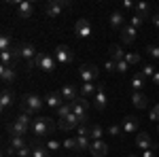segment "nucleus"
<instances>
[{
	"mask_svg": "<svg viewBox=\"0 0 159 157\" xmlns=\"http://www.w3.org/2000/svg\"><path fill=\"white\" fill-rule=\"evenodd\" d=\"M53 130H55V125H53V121L49 117H36V119H32V134H34L36 140L45 138V136H51Z\"/></svg>",
	"mask_w": 159,
	"mask_h": 157,
	"instance_id": "f257e3e1",
	"label": "nucleus"
},
{
	"mask_svg": "<svg viewBox=\"0 0 159 157\" xmlns=\"http://www.w3.org/2000/svg\"><path fill=\"white\" fill-rule=\"evenodd\" d=\"M43 106H45V98H38L36 94H30V96L24 98V102L19 104V109H21V113H25V115H34V113H38V110H43Z\"/></svg>",
	"mask_w": 159,
	"mask_h": 157,
	"instance_id": "f03ea898",
	"label": "nucleus"
},
{
	"mask_svg": "<svg viewBox=\"0 0 159 157\" xmlns=\"http://www.w3.org/2000/svg\"><path fill=\"white\" fill-rule=\"evenodd\" d=\"M98 74H100V68L93 66V64H81V68H79V76H81L83 83H96Z\"/></svg>",
	"mask_w": 159,
	"mask_h": 157,
	"instance_id": "7ed1b4c3",
	"label": "nucleus"
},
{
	"mask_svg": "<svg viewBox=\"0 0 159 157\" xmlns=\"http://www.w3.org/2000/svg\"><path fill=\"white\" fill-rule=\"evenodd\" d=\"M72 113L81 119V123H87V109H89V100L87 98H76L74 102H70Z\"/></svg>",
	"mask_w": 159,
	"mask_h": 157,
	"instance_id": "20e7f679",
	"label": "nucleus"
},
{
	"mask_svg": "<svg viewBox=\"0 0 159 157\" xmlns=\"http://www.w3.org/2000/svg\"><path fill=\"white\" fill-rule=\"evenodd\" d=\"M70 7V2L68 0H49L47 4H45V15L47 17H57L64 9H68Z\"/></svg>",
	"mask_w": 159,
	"mask_h": 157,
	"instance_id": "39448f33",
	"label": "nucleus"
},
{
	"mask_svg": "<svg viewBox=\"0 0 159 157\" xmlns=\"http://www.w3.org/2000/svg\"><path fill=\"white\" fill-rule=\"evenodd\" d=\"M53 58L60 62V64H72L74 62V51L66 45H57L55 51H53Z\"/></svg>",
	"mask_w": 159,
	"mask_h": 157,
	"instance_id": "423d86ee",
	"label": "nucleus"
},
{
	"mask_svg": "<svg viewBox=\"0 0 159 157\" xmlns=\"http://www.w3.org/2000/svg\"><path fill=\"white\" fill-rule=\"evenodd\" d=\"M34 64H36V68H40V70H45V72H51V70L55 68V58H53V55H47V53H40V51H38L36 58H34Z\"/></svg>",
	"mask_w": 159,
	"mask_h": 157,
	"instance_id": "0eeeda50",
	"label": "nucleus"
},
{
	"mask_svg": "<svg viewBox=\"0 0 159 157\" xmlns=\"http://www.w3.org/2000/svg\"><path fill=\"white\" fill-rule=\"evenodd\" d=\"M74 34L79 38H89L91 36V24H89V19L81 17V19L74 24Z\"/></svg>",
	"mask_w": 159,
	"mask_h": 157,
	"instance_id": "6e6552de",
	"label": "nucleus"
},
{
	"mask_svg": "<svg viewBox=\"0 0 159 157\" xmlns=\"http://www.w3.org/2000/svg\"><path fill=\"white\" fill-rule=\"evenodd\" d=\"M60 130H64V132H68V130H74V127H79L81 125V119L74 115V113H70L68 117H64V119H60Z\"/></svg>",
	"mask_w": 159,
	"mask_h": 157,
	"instance_id": "1a4fd4ad",
	"label": "nucleus"
},
{
	"mask_svg": "<svg viewBox=\"0 0 159 157\" xmlns=\"http://www.w3.org/2000/svg\"><path fill=\"white\" fill-rule=\"evenodd\" d=\"M24 146H25L24 136H11V142L7 146V153H9V155H17V151L24 149Z\"/></svg>",
	"mask_w": 159,
	"mask_h": 157,
	"instance_id": "9d476101",
	"label": "nucleus"
},
{
	"mask_svg": "<svg viewBox=\"0 0 159 157\" xmlns=\"http://www.w3.org/2000/svg\"><path fill=\"white\" fill-rule=\"evenodd\" d=\"M60 94H61V98H64V102H68V104L79 98V91H76L74 85H64V87L60 89Z\"/></svg>",
	"mask_w": 159,
	"mask_h": 157,
	"instance_id": "9b49d317",
	"label": "nucleus"
},
{
	"mask_svg": "<svg viewBox=\"0 0 159 157\" xmlns=\"http://www.w3.org/2000/svg\"><path fill=\"white\" fill-rule=\"evenodd\" d=\"M136 145H138V149H142V151L155 149V145H153V140H151V136H148L147 132H140L136 136Z\"/></svg>",
	"mask_w": 159,
	"mask_h": 157,
	"instance_id": "f8f14e48",
	"label": "nucleus"
},
{
	"mask_svg": "<svg viewBox=\"0 0 159 157\" xmlns=\"http://www.w3.org/2000/svg\"><path fill=\"white\" fill-rule=\"evenodd\" d=\"M89 153L93 157H104L108 153V146H106V142H102V140H93L91 146H89Z\"/></svg>",
	"mask_w": 159,
	"mask_h": 157,
	"instance_id": "ddd939ff",
	"label": "nucleus"
},
{
	"mask_svg": "<svg viewBox=\"0 0 159 157\" xmlns=\"http://www.w3.org/2000/svg\"><path fill=\"white\" fill-rule=\"evenodd\" d=\"M45 104H47V106H51V109H60L61 104H64V98H61V94L60 91H53V94H47V96H45Z\"/></svg>",
	"mask_w": 159,
	"mask_h": 157,
	"instance_id": "4468645a",
	"label": "nucleus"
},
{
	"mask_svg": "<svg viewBox=\"0 0 159 157\" xmlns=\"http://www.w3.org/2000/svg\"><path fill=\"white\" fill-rule=\"evenodd\" d=\"M28 130H30V127L21 125L19 121H15V119H13L11 123L7 125V132L11 134V136H25V134H28Z\"/></svg>",
	"mask_w": 159,
	"mask_h": 157,
	"instance_id": "2eb2a0df",
	"label": "nucleus"
},
{
	"mask_svg": "<svg viewBox=\"0 0 159 157\" xmlns=\"http://www.w3.org/2000/svg\"><path fill=\"white\" fill-rule=\"evenodd\" d=\"M121 40L125 43V45H132V43L136 40V28L132 24L121 28Z\"/></svg>",
	"mask_w": 159,
	"mask_h": 157,
	"instance_id": "dca6fc26",
	"label": "nucleus"
},
{
	"mask_svg": "<svg viewBox=\"0 0 159 157\" xmlns=\"http://www.w3.org/2000/svg\"><path fill=\"white\" fill-rule=\"evenodd\" d=\"M13 100H15V94H13L9 87H4V89H2V94H0V106H2V110L9 109V106L13 104Z\"/></svg>",
	"mask_w": 159,
	"mask_h": 157,
	"instance_id": "f3484780",
	"label": "nucleus"
},
{
	"mask_svg": "<svg viewBox=\"0 0 159 157\" xmlns=\"http://www.w3.org/2000/svg\"><path fill=\"white\" fill-rule=\"evenodd\" d=\"M121 130H123V134H134L138 130V117H125Z\"/></svg>",
	"mask_w": 159,
	"mask_h": 157,
	"instance_id": "a211bd4d",
	"label": "nucleus"
},
{
	"mask_svg": "<svg viewBox=\"0 0 159 157\" xmlns=\"http://www.w3.org/2000/svg\"><path fill=\"white\" fill-rule=\"evenodd\" d=\"M30 146H32V155H30V157H51V153L47 151V146L40 145L38 140H34Z\"/></svg>",
	"mask_w": 159,
	"mask_h": 157,
	"instance_id": "6ab92c4d",
	"label": "nucleus"
},
{
	"mask_svg": "<svg viewBox=\"0 0 159 157\" xmlns=\"http://www.w3.org/2000/svg\"><path fill=\"white\" fill-rule=\"evenodd\" d=\"M93 106L98 110H102L106 106V94H104V87H102V85L98 87V91H96V96H93Z\"/></svg>",
	"mask_w": 159,
	"mask_h": 157,
	"instance_id": "aec40b11",
	"label": "nucleus"
},
{
	"mask_svg": "<svg viewBox=\"0 0 159 157\" xmlns=\"http://www.w3.org/2000/svg\"><path fill=\"white\" fill-rule=\"evenodd\" d=\"M132 104H134L136 109H147L148 106V98L144 96V94H132Z\"/></svg>",
	"mask_w": 159,
	"mask_h": 157,
	"instance_id": "412c9836",
	"label": "nucleus"
},
{
	"mask_svg": "<svg viewBox=\"0 0 159 157\" xmlns=\"http://www.w3.org/2000/svg\"><path fill=\"white\" fill-rule=\"evenodd\" d=\"M32 11H34V7H32L30 2H19V4H17V13H19L21 19H28V17L32 15Z\"/></svg>",
	"mask_w": 159,
	"mask_h": 157,
	"instance_id": "4be33fe9",
	"label": "nucleus"
},
{
	"mask_svg": "<svg viewBox=\"0 0 159 157\" xmlns=\"http://www.w3.org/2000/svg\"><path fill=\"white\" fill-rule=\"evenodd\" d=\"M100 85L96 83H83L81 85V98H89V96H96V91H98Z\"/></svg>",
	"mask_w": 159,
	"mask_h": 157,
	"instance_id": "5701e85b",
	"label": "nucleus"
},
{
	"mask_svg": "<svg viewBox=\"0 0 159 157\" xmlns=\"http://www.w3.org/2000/svg\"><path fill=\"white\" fill-rule=\"evenodd\" d=\"M110 60L115 62H121V60H125V51H123L119 45H110Z\"/></svg>",
	"mask_w": 159,
	"mask_h": 157,
	"instance_id": "b1692460",
	"label": "nucleus"
},
{
	"mask_svg": "<svg viewBox=\"0 0 159 157\" xmlns=\"http://www.w3.org/2000/svg\"><path fill=\"white\" fill-rule=\"evenodd\" d=\"M0 79H2V83H11L13 79H15V68L2 66V68H0Z\"/></svg>",
	"mask_w": 159,
	"mask_h": 157,
	"instance_id": "393cba45",
	"label": "nucleus"
},
{
	"mask_svg": "<svg viewBox=\"0 0 159 157\" xmlns=\"http://www.w3.org/2000/svg\"><path fill=\"white\" fill-rule=\"evenodd\" d=\"M36 49L32 47V45H24V49H21V58H24L25 62H32L34 58H36Z\"/></svg>",
	"mask_w": 159,
	"mask_h": 157,
	"instance_id": "a878e982",
	"label": "nucleus"
},
{
	"mask_svg": "<svg viewBox=\"0 0 159 157\" xmlns=\"http://www.w3.org/2000/svg\"><path fill=\"white\" fill-rule=\"evenodd\" d=\"M148 13H151V7H148L147 2H138V4H136V15H138V17H142L144 21H147Z\"/></svg>",
	"mask_w": 159,
	"mask_h": 157,
	"instance_id": "bb28decb",
	"label": "nucleus"
},
{
	"mask_svg": "<svg viewBox=\"0 0 159 157\" xmlns=\"http://www.w3.org/2000/svg\"><path fill=\"white\" fill-rule=\"evenodd\" d=\"M147 85V76L140 72V74H132V87L134 89H142Z\"/></svg>",
	"mask_w": 159,
	"mask_h": 157,
	"instance_id": "cd10ccee",
	"label": "nucleus"
},
{
	"mask_svg": "<svg viewBox=\"0 0 159 157\" xmlns=\"http://www.w3.org/2000/svg\"><path fill=\"white\" fill-rule=\"evenodd\" d=\"M76 145H79V151H76V153H83V151H89L91 140H89L87 136H76Z\"/></svg>",
	"mask_w": 159,
	"mask_h": 157,
	"instance_id": "c85d7f7f",
	"label": "nucleus"
},
{
	"mask_svg": "<svg viewBox=\"0 0 159 157\" xmlns=\"http://www.w3.org/2000/svg\"><path fill=\"white\" fill-rule=\"evenodd\" d=\"M123 21H125V17H123V13L115 11L112 15H110V25H112V28H123Z\"/></svg>",
	"mask_w": 159,
	"mask_h": 157,
	"instance_id": "c756f323",
	"label": "nucleus"
},
{
	"mask_svg": "<svg viewBox=\"0 0 159 157\" xmlns=\"http://www.w3.org/2000/svg\"><path fill=\"white\" fill-rule=\"evenodd\" d=\"M47 151H49V153H55V151H60L61 149V142H57V140H55V138H51V140H47Z\"/></svg>",
	"mask_w": 159,
	"mask_h": 157,
	"instance_id": "7c9ffc66",
	"label": "nucleus"
},
{
	"mask_svg": "<svg viewBox=\"0 0 159 157\" xmlns=\"http://www.w3.org/2000/svg\"><path fill=\"white\" fill-rule=\"evenodd\" d=\"M13 45H11V36L9 34H2V38H0V51H9Z\"/></svg>",
	"mask_w": 159,
	"mask_h": 157,
	"instance_id": "2f4dec72",
	"label": "nucleus"
},
{
	"mask_svg": "<svg viewBox=\"0 0 159 157\" xmlns=\"http://www.w3.org/2000/svg\"><path fill=\"white\" fill-rule=\"evenodd\" d=\"M21 49H24V45H13L9 51H11V55H13V60L17 62V60H21Z\"/></svg>",
	"mask_w": 159,
	"mask_h": 157,
	"instance_id": "473e14b6",
	"label": "nucleus"
},
{
	"mask_svg": "<svg viewBox=\"0 0 159 157\" xmlns=\"http://www.w3.org/2000/svg\"><path fill=\"white\" fill-rule=\"evenodd\" d=\"M72 113V106L70 104H61L60 109H57V115H60V119H64V117H68Z\"/></svg>",
	"mask_w": 159,
	"mask_h": 157,
	"instance_id": "72a5a7b5",
	"label": "nucleus"
},
{
	"mask_svg": "<svg viewBox=\"0 0 159 157\" xmlns=\"http://www.w3.org/2000/svg\"><path fill=\"white\" fill-rule=\"evenodd\" d=\"M104 134V130L100 127V125H91V132H89V138H93V140H100V136Z\"/></svg>",
	"mask_w": 159,
	"mask_h": 157,
	"instance_id": "f704fd0d",
	"label": "nucleus"
},
{
	"mask_svg": "<svg viewBox=\"0 0 159 157\" xmlns=\"http://www.w3.org/2000/svg\"><path fill=\"white\" fill-rule=\"evenodd\" d=\"M64 149H68V151H79V145H76V138H68V140H64Z\"/></svg>",
	"mask_w": 159,
	"mask_h": 157,
	"instance_id": "c9c22d12",
	"label": "nucleus"
},
{
	"mask_svg": "<svg viewBox=\"0 0 159 157\" xmlns=\"http://www.w3.org/2000/svg\"><path fill=\"white\" fill-rule=\"evenodd\" d=\"M125 62H127L129 66H134V64H140V55H138V53H125Z\"/></svg>",
	"mask_w": 159,
	"mask_h": 157,
	"instance_id": "e433bc0d",
	"label": "nucleus"
},
{
	"mask_svg": "<svg viewBox=\"0 0 159 157\" xmlns=\"http://www.w3.org/2000/svg\"><path fill=\"white\" fill-rule=\"evenodd\" d=\"M76 130H79V136H87V138H89V132H91V125H87V123H81V125H79Z\"/></svg>",
	"mask_w": 159,
	"mask_h": 157,
	"instance_id": "4c0bfd02",
	"label": "nucleus"
},
{
	"mask_svg": "<svg viewBox=\"0 0 159 157\" xmlns=\"http://www.w3.org/2000/svg\"><path fill=\"white\" fill-rule=\"evenodd\" d=\"M15 121H19L21 125H25V127H30V115H25V113H19Z\"/></svg>",
	"mask_w": 159,
	"mask_h": 157,
	"instance_id": "58836bf2",
	"label": "nucleus"
},
{
	"mask_svg": "<svg viewBox=\"0 0 159 157\" xmlns=\"http://www.w3.org/2000/svg\"><path fill=\"white\" fill-rule=\"evenodd\" d=\"M30 155H32V146H30V145H25L24 149L17 151V157H30Z\"/></svg>",
	"mask_w": 159,
	"mask_h": 157,
	"instance_id": "ea45409f",
	"label": "nucleus"
},
{
	"mask_svg": "<svg viewBox=\"0 0 159 157\" xmlns=\"http://www.w3.org/2000/svg\"><path fill=\"white\" fill-rule=\"evenodd\" d=\"M147 53L151 55V58L159 60V47H155V45H148V47H147Z\"/></svg>",
	"mask_w": 159,
	"mask_h": 157,
	"instance_id": "a19ab883",
	"label": "nucleus"
},
{
	"mask_svg": "<svg viewBox=\"0 0 159 157\" xmlns=\"http://www.w3.org/2000/svg\"><path fill=\"white\" fill-rule=\"evenodd\" d=\"M115 68H117V72H125V70L129 68V64H127L125 60H121V62H117V64H115Z\"/></svg>",
	"mask_w": 159,
	"mask_h": 157,
	"instance_id": "79ce46f5",
	"label": "nucleus"
},
{
	"mask_svg": "<svg viewBox=\"0 0 159 157\" xmlns=\"http://www.w3.org/2000/svg\"><path fill=\"white\" fill-rule=\"evenodd\" d=\"M142 24H144V19H142V17H138V15H134V17H132V25H134L136 30H138Z\"/></svg>",
	"mask_w": 159,
	"mask_h": 157,
	"instance_id": "37998d69",
	"label": "nucleus"
},
{
	"mask_svg": "<svg viewBox=\"0 0 159 157\" xmlns=\"http://www.w3.org/2000/svg\"><path fill=\"white\" fill-rule=\"evenodd\" d=\"M108 134H110V136H119V134H123V130L119 127V125H110V127H108Z\"/></svg>",
	"mask_w": 159,
	"mask_h": 157,
	"instance_id": "c03bdc74",
	"label": "nucleus"
},
{
	"mask_svg": "<svg viewBox=\"0 0 159 157\" xmlns=\"http://www.w3.org/2000/svg\"><path fill=\"white\" fill-rule=\"evenodd\" d=\"M142 74H144V76H153V74H155V68H153L151 64H147V66L142 68Z\"/></svg>",
	"mask_w": 159,
	"mask_h": 157,
	"instance_id": "a18cd8bd",
	"label": "nucleus"
},
{
	"mask_svg": "<svg viewBox=\"0 0 159 157\" xmlns=\"http://www.w3.org/2000/svg\"><path fill=\"white\" fill-rule=\"evenodd\" d=\"M151 119H155V121H159V104H155L153 106V110H151V115H148Z\"/></svg>",
	"mask_w": 159,
	"mask_h": 157,
	"instance_id": "49530a36",
	"label": "nucleus"
},
{
	"mask_svg": "<svg viewBox=\"0 0 159 157\" xmlns=\"http://www.w3.org/2000/svg\"><path fill=\"white\" fill-rule=\"evenodd\" d=\"M104 68H106V70H110V72H112V70H117V68H115V62H112V60L106 62V64H104Z\"/></svg>",
	"mask_w": 159,
	"mask_h": 157,
	"instance_id": "de8ad7c7",
	"label": "nucleus"
},
{
	"mask_svg": "<svg viewBox=\"0 0 159 157\" xmlns=\"http://www.w3.org/2000/svg\"><path fill=\"white\" fill-rule=\"evenodd\" d=\"M123 9H136V4L132 0H125V2H123Z\"/></svg>",
	"mask_w": 159,
	"mask_h": 157,
	"instance_id": "09e8293b",
	"label": "nucleus"
},
{
	"mask_svg": "<svg viewBox=\"0 0 159 157\" xmlns=\"http://www.w3.org/2000/svg\"><path fill=\"white\" fill-rule=\"evenodd\" d=\"M142 157H157V155L153 153V149H148V151H144V153H142Z\"/></svg>",
	"mask_w": 159,
	"mask_h": 157,
	"instance_id": "8fccbe9b",
	"label": "nucleus"
},
{
	"mask_svg": "<svg viewBox=\"0 0 159 157\" xmlns=\"http://www.w3.org/2000/svg\"><path fill=\"white\" fill-rule=\"evenodd\" d=\"M153 83H155V85H159V72H155V74H153Z\"/></svg>",
	"mask_w": 159,
	"mask_h": 157,
	"instance_id": "3c124183",
	"label": "nucleus"
},
{
	"mask_svg": "<svg viewBox=\"0 0 159 157\" xmlns=\"http://www.w3.org/2000/svg\"><path fill=\"white\" fill-rule=\"evenodd\" d=\"M153 24H155V25L159 28V15H155V17H153Z\"/></svg>",
	"mask_w": 159,
	"mask_h": 157,
	"instance_id": "603ef678",
	"label": "nucleus"
},
{
	"mask_svg": "<svg viewBox=\"0 0 159 157\" xmlns=\"http://www.w3.org/2000/svg\"><path fill=\"white\" fill-rule=\"evenodd\" d=\"M127 157H138V155H136V153H129V155H127Z\"/></svg>",
	"mask_w": 159,
	"mask_h": 157,
	"instance_id": "864d4df0",
	"label": "nucleus"
},
{
	"mask_svg": "<svg viewBox=\"0 0 159 157\" xmlns=\"http://www.w3.org/2000/svg\"><path fill=\"white\" fill-rule=\"evenodd\" d=\"M74 157H81V155H74Z\"/></svg>",
	"mask_w": 159,
	"mask_h": 157,
	"instance_id": "5fc2aeb1",
	"label": "nucleus"
},
{
	"mask_svg": "<svg viewBox=\"0 0 159 157\" xmlns=\"http://www.w3.org/2000/svg\"><path fill=\"white\" fill-rule=\"evenodd\" d=\"M157 132H159V127H157Z\"/></svg>",
	"mask_w": 159,
	"mask_h": 157,
	"instance_id": "6e6d98bb",
	"label": "nucleus"
}]
</instances>
